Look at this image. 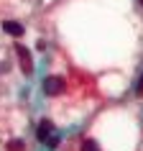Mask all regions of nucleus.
<instances>
[{"label":"nucleus","instance_id":"7ed1b4c3","mask_svg":"<svg viewBox=\"0 0 143 151\" xmlns=\"http://www.w3.org/2000/svg\"><path fill=\"white\" fill-rule=\"evenodd\" d=\"M51 131H54V123H51V120H41V123H39V133H36V136H39V141L46 143L49 138H51Z\"/></svg>","mask_w":143,"mask_h":151},{"label":"nucleus","instance_id":"39448f33","mask_svg":"<svg viewBox=\"0 0 143 151\" xmlns=\"http://www.w3.org/2000/svg\"><path fill=\"white\" fill-rule=\"evenodd\" d=\"M82 151H100V146L92 138H87V141H82Z\"/></svg>","mask_w":143,"mask_h":151},{"label":"nucleus","instance_id":"423d86ee","mask_svg":"<svg viewBox=\"0 0 143 151\" xmlns=\"http://www.w3.org/2000/svg\"><path fill=\"white\" fill-rule=\"evenodd\" d=\"M138 92H141V95H143V77H141V80H138Z\"/></svg>","mask_w":143,"mask_h":151},{"label":"nucleus","instance_id":"20e7f679","mask_svg":"<svg viewBox=\"0 0 143 151\" xmlns=\"http://www.w3.org/2000/svg\"><path fill=\"white\" fill-rule=\"evenodd\" d=\"M3 31L8 36H23V26L18 21H3Z\"/></svg>","mask_w":143,"mask_h":151},{"label":"nucleus","instance_id":"f03ea898","mask_svg":"<svg viewBox=\"0 0 143 151\" xmlns=\"http://www.w3.org/2000/svg\"><path fill=\"white\" fill-rule=\"evenodd\" d=\"M16 54H18V59H21V67H23V72H26V74H31V72H33V62H31L28 49H26V46H16Z\"/></svg>","mask_w":143,"mask_h":151},{"label":"nucleus","instance_id":"f257e3e1","mask_svg":"<svg viewBox=\"0 0 143 151\" xmlns=\"http://www.w3.org/2000/svg\"><path fill=\"white\" fill-rule=\"evenodd\" d=\"M61 90H64V80H61V77L51 74V77L44 80V92H46V95H59Z\"/></svg>","mask_w":143,"mask_h":151}]
</instances>
